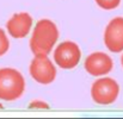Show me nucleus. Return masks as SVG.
I'll return each mask as SVG.
<instances>
[{"instance_id":"obj_1","label":"nucleus","mask_w":123,"mask_h":119,"mask_svg":"<svg viewBox=\"0 0 123 119\" xmlns=\"http://www.w3.org/2000/svg\"><path fill=\"white\" fill-rule=\"evenodd\" d=\"M60 32L56 24L49 19H41L32 30L30 49L34 55H49L59 40Z\"/></svg>"},{"instance_id":"obj_2","label":"nucleus","mask_w":123,"mask_h":119,"mask_svg":"<svg viewBox=\"0 0 123 119\" xmlns=\"http://www.w3.org/2000/svg\"><path fill=\"white\" fill-rule=\"evenodd\" d=\"M25 91L24 76L14 68L0 69V100H18Z\"/></svg>"},{"instance_id":"obj_3","label":"nucleus","mask_w":123,"mask_h":119,"mask_svg":"<svg viewBox=\"0 0 123 119\" xmlns=\"http://www.w3.org/2000/svg\"><path fill=\"white\" fill-rule=\"evenodd\" d=\"M120 94V85L111 78L97 79L91 87L92 100L98 105H111L114 104Z\"/></svg>"},{"instance_id":"obj_4","label":"nucleus","mask_w":123,"mask_h":119,"mask_svg":"<svg viewBox=\"0 0 123 119\" xmlns=\"http://www.w3.org/2000/svg\"><path fill=\"white\" fill-rule=\"evenodd\" d=\"M81 60V50L79 45L72 40L60 43L54 50V62L61 69H73Z\"/></svg>"},{"instance_id":"obj_5","label":"nucleus","mask_w":123,"mask_h":119,"mask_svg":"<svg viewBox=\"0 0 123 119\" xmlns=\"http://www.w3.org/2000/svg\"><path fill=\"white\" fill-rule=\"evenodd\" d=\"M29 73L32 79L41 85H49L56 78V68L48 58V55H35L30 63Z\"/></svg>"},{"instance_id":"obj_6","label":"nucleus","mask_w":123,"mask_h":119,"mask_svg":"<svg viewBox=\"0 0 123 119\" xmlns=\"http://www.w3.org/2000/svg\"><path fill=\"white\" fill-rule=\"evenodd\" d=\"M84 68L91 76L100 78L108 75L112 70L114 62L111 57L105 52H92L85 58Z\"/></svg>"},{"instance_id":"obj_7","label":"nucleus","mask_w":123,"mask_h":119,"mask_svg":"<svg viewBox=\"0 0 123 119\" xmlns=\"http://www.w3.org/2000/svg\"><path fill=\"white\" fill-rule=\"evenodd\" d=\"M104 44L111 52L123 51V17H116L109 22L104 31Z\"/></svg>"},{"instance_id":"obj_8","label":"nucleus","mask_w":123,"mask_h":119,"mask_svg":"<svg viewBox=\"0 0 123 119\" xmlns=\"http://www.w3.org/2000/svg\"><path fill=\"white\" fill-rule=\"evenodd\" d=\"M32 29V17L28 12L14 13L6 23L8 35L14 40L25 38Z\"/></svg>"},{"instance_id":"obj_9","label":"nucleus","mask_w":123,"mask_h":119,"mask_svg":"<svg viewBox=\"0 0 123 119\" xmlns=\"http://www.w3.org/2000/svg\"><path fill=\"white\" fill-rule=\"evenodd\" d=\"M94 1L100 8H103L105 11L115 10L121 4V0H94Z\"/></svg>"},{"instance_id":"obj_10","label":"nucleus","mask_w":123,"mask_h":119,"mask_svg":"<svg viewBox=\"0 0 123 119\" xmlns=\"http://www.w3.org/2000/svg\"><path fill=\"white\" fill-rule=\"evenodd\" d=\"M10 49V40L7 38L5 31L0 29V57L4 56Z\"/></svg>"},{"instance_id":"obj_11","label":"nucleus","mask_w":123,"mask_h":119,"mask_svg":"<svg viewBox=\"0 0 123 119\" xmlns=\"http://www.w3.org/2000/svg\"><path fill=\"white\" fill-rule=\"evenodd\" d=\"M29 108L30 110H49L50 106H49V104H47L42 100H34L29 104Z\"/></svg>"},{"instance_id":"obj_12","label":"nucleus","mask_w":123,"mask_h":119,"mask_svg":"<svg viewBox=\"0 0 123 119\" xmlns=\"http://www.w3.org/2000/svg\"><path fill=\"white\" fill-rule=\"evenodd\" d=\"M2 108H4V106H2V104L0 102V110H2Z\"/></svg>"},{"instance_id":"obj_13","label":"nucleus","mask_w":123,"mask_h":119,"mask_svg":"<svg viewBox=\"0 0 123 119\" xmlns=\"http://www.w3.org/2000/svg\"><path fill=\"white\" fill-rule=\"evenodd\" d=\"M121 63H122V67H123V55H122V57H121Z\"/></svg>"}]
</instances>
